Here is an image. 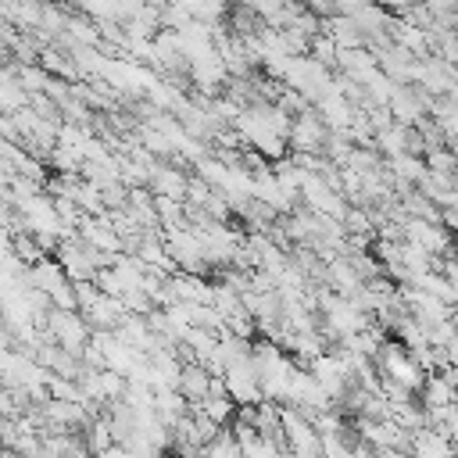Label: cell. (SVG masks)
Listing matches in <instances>:
<instances>
[{
	"instance_id": "cell-4",
	"label": "cell",
	"mask_w": 458,
	"mask_h": 458,
	"mask_svg": "<svg viewBox=\"0 0 458 458\" xmlns=\"http://www.w3.org/2000/svg\"><path fill=\"white\" fill-rule=\"evenodd\" d=\"M204 458H243V447L236 440L233 429H222L208 447H204Z\"/></svg>"
},
{
	"instance_id": "cell-1",
	"label": "cell",
	"mask_w": 458,
	"mask_h": 458,
	"mask_svg": "<svg viewBox=\"0 0 458 458\" xmlns=\"http://www.w3.org/2000/svg\"><path fill=\"white\" fill-rule=\"evenodd\" d=\"M329 136H333V129L322 122V114H318V111H311V107H308V111L293 114L286 143H290V150H293V154H318V150H326Z\"/></svg>"
},
{
	"instance_id": "cell-2",
	"label": "cell",
	"mask_w": 458,
	"mask_h": 458,
	"mask_svg": "<svg viewBox=\"0 0 458 458\" xmlns=\"http://www.w3.org/2000/svg\"><path fill=\"white\" fill-rule=\"evenodd\" d=\"M211 379H215V372H211L208 365H200V361H186L182 372H179L175 390H179L190 404H200V401L211 394Z\"/></svg>"
},
{
	"instance_id": "cell-5",
	"label": "cell",
	"mask_w": 458,
	"mask_h": 458,
	"mask_svg": "<svg viewBox=\"0 0 458 458\" xmlns=\"http://www.w3.org/2000/svg\"><path fill=\"white\" fill-rule=\"evenodd\" d=\"M29 458H61V454H54V451H47V447L39 444V451H36V454H29Z\"/></svg>"
},
{
	"instance_id": "cell-6",
	"label": "cell",
	"mask_w": 458,
	"mask_h": 458,
	"mask_svg": "<svg viewBox=\"0 0 458 458\" xmlns=\"http://www.w3.org/2000/svg\"><path fill=\"white\" fill-rule=\"evenodd\" d=\"M447 458H458V451H451V454H447Z\"/></svg>"
},
{
	"instance_id": "cell-3",
	"label": "cell",
	"mask_w": 458,
	"mask_h": 458,
	"mask_svg": "<svg viewBox=\"0 0 458 458\" xmlns=\"http://www.w3.org/2000/svg\"><path fill=\"white\" fill-rule=\"evenodd\" d=\"M190 190V175L172 168V165H154L150 168V193L154 197H172V200H186Z\"/></svg>"
}]
</instances>
